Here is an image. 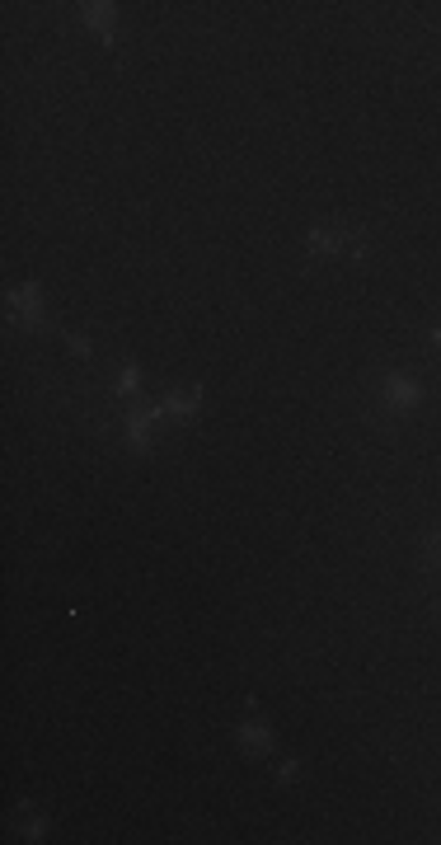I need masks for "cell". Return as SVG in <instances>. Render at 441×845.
Wrapping results in <instances>:
<instances>
[{"label": "cell", "mask_w": 441, "mask_h": 845, "mask_svg": "<svg viewBox=\"0 0 441 845\" xmlns=\"http://www.w3.org/2000/svg\"><path fill=\"white\" fill-rule=\"evenodd\" d=\"M423 564H427V568H441V531H432V535H427V550H423Z\"/></svg>", "instance_id": "obj_7"}, {"label": "cell", "mask_w": 441, "mask_h": 845, "mask_svg": "<svg viewBox=\"0 0 441 845\" xmlns=\"http://www.w3.org/2000/svg\"><path fill=\"white\" fill-rule=\"evenodd\" d=\"M10 306H15V315H24L34 324V329H43V291L29 282V287H19V291H10Z\"/></svg>", "instance_id": "obj_3"}, {"label": "cell", "mask_w": 441, "mask_h": 845, "mask_svg": "<svg viewBox=\"0 0 441 845\" xmlns=\"http://www.w3.org/2000/svg\"><path fill=\"white\" fill-rule=\"evenodd\" d=\"M118 395H136V367H122V376H118Z\"/></svg>", "instance_id": "obj_8"}, {"label": "cell", "mask_w": 441, "mask_h": 845, "mask_svg": "<svg viewBox=\"0 0 441 845\" xmlns=\"http://www.w3.org/2000/svg\"><path fill=\"white\" fill-rule=\"evenodd\" d=\"M432 343H436V352H441V324H436V329H432Z\"/></svg>", "instance_id": "obj_10"}, {"label": "cell", "mask_w": 441, "mask_h": 845, "mask_svg": "<svg viewBox=\"0 0 441 845\" xmlns=\"http://www.w3.org/2000/svg\"><path fill=\"white\" fill-rule=\"evenodd\" d=\"M198 408H202V390L198 386H188L183 395L164 399V414H174V418H188V414H198Z\"/></svg>", "instance_id": "obj_4"}, {"label": "cell", "mask_w": 441, "mask_h": 845, "mask_svg": "<svg viewBox=\"0 0 441 845\" xmlns=\"http://www.w3.org/2000/svg\"><path fill=\"white\" fill-rule=\"evenodd\" d=\"M80 15H85L94 34H103V43L113 38V5H80Z\"/></svg>", "instance_id": "obj_6"}, {"label": "cell", "mask_w": 441, "mask_h": 845, "mask_svg": "<svg viewBox=\"0 0 441 845\" xmlns=\"http://www.w3.org/2000/svg\"><path fill=\"white\" fill-rule=\"evenodd\" d=\"M296 775H300V766H296V761H282V766H278V780H282V784H291Z\"/></svg>", "instance_id": "obj_9"}, {"label": "cell", "mask_w": 441, "mask_h": 845, "mask_svg": "<svg viewBox=\"0 0 441 845\" xmlns=\"http://www.w3.org/2000/svg\"><path fill=\"white\" fill-rule=\"evenodd\" d=\"M418 399H423V386L404 371H385L376 380V404H380L385 418H404L408 408H418Z\"/></svg>", "instance_id": "obj_2"}, {"label": "cell", "mask_w": 441, "mask_h": 845, "mask_svg": "<svg viewBox=\"0 0 441 845\" xmlns=\"http://www.w3.org/2000/svg\"><path fill=\"white\" fill-rule=\"evenodd\" d=\"M240 747H244V752H254V756H263V752L272 747L268 728H263V723H254V719H250V723H240Z\"/></svg>", "instance_id": "obj_5"}, {"label": "cell", "mask_w": 441, "mask_h": 845, "mask_svg": "<svg viewBox=\"0 0 441 845\" xmlns=\"http://www.w3.org/2000/svg\"><path fill=\"white\" fill-rule=\"evenodd\" d=\"M310 254L315 259H367V231L348 221H328L310 231Z\"/></svg>", "instance_id": "obj_1"}]
</instances>
